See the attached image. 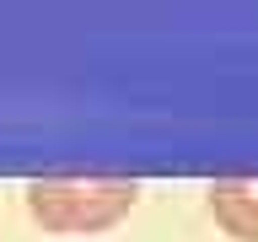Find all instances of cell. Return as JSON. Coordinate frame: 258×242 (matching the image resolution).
<instances>
[{
    "label": "cell",
    "mask_w": 258,
    "mask_h": 242,
    "mask_svg": "<svg viewBox=\"0 0 258 242\" xmlns=\"http://www.w3.org/2000/svg\"><path fill=\"white\" fill-rule=\"evenodd\" d=\"M210 215L237 242H258V177H215L210 183Z\"/></svg>",
    "instance_id": "cell-2"
},
{
    "label": "cell",
    "mask_w": 258,
    "mask_h": 242,
    "mask_svg": "<svg viewBox=\"0 0 258 242\" xmlns=\"http://www.w3.org/2000/svg\"><path fill=\"white\" fill-rule=\"evenodd\" d=\"M140 199L135 177H38L27 183V210L48 231H102Z\"/></svg>",
    "instance_id": "cell-1"
}]
</instances>
